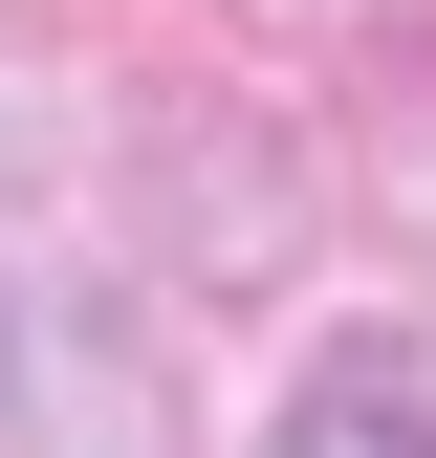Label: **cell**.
I'll return each instance as SVG.
<instances>
[{
    "label": "cell",
    "instance_id": "cell-1",
    "mask_svg": "<svg viewBox=\"0 0 436 458\" xmlns=\"http://www.w3.org/2000/svg\"><path fill=\"white\" fill-rule=\"evenodd\" d=\"M284 458H436V371L415 350H327L284 393Z\"/></svg>",
    "mask_w": 436,
    "mask_h": 458
},
{
    "label": "cell",
    "instance_id": "cell-2",
    "mask_svg": "<svg viewBox=\"0 0 436 458\" xmlns=\"http://www.w3.org/2000/svg\"><path fill=\"white\" fill-rule=\"evenodd\" d=\"M262 22H393V0H262Z\"/></svg>",
    "mask_w": 436,
    "mask_h": 458
}]
</instances>
